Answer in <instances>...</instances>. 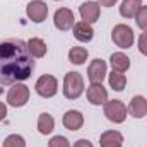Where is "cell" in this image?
<instances>
[{
  "label": "cell",
  "instance_id": "obj_27",
  "mask_svg": "<svg viewBox=\"0 0 147 147\" xmlns=\"http://www.w3.org/2000/svg\"><path fill=\"white\" fill-rule=\"evenodd\" d=\"M116 2H118V0H98V3L103 5V7H113Z\"/></svg>",
  "mask_w": 147,
  "mask_h": 147
},
{
  "label": "cell",
  "instance_id": "obj_13",
  "mask_svg": "<svg viewBox=\"0 0 147 147\" xmlns=\"http://www.w3.org/2000/svg\"><path fill=\"white\" fill-rule=\"evenodd\" d=\"M74 31V38L77 41H82V43H89L92 38H94V29L91 24L80 21V22H75V26L72 28Z\"/></svg>",
  "mask_w": 147,
  "mask_h": 147
},
{
  "label": "cell",
  "instance_id": "obj_22",
  "mask_svg": "<svg viewBox=\"0 0 147 147\" xmlns=\"http://www.w3.org/2000/svg\"><path fill=\"white\" fill-rule=\"evenodd\" d=\"M3 147H26V140H24L22 135L12 134V135L5 137V140H3Z\"/></svg>",
  "mask_w": 147,
  "mask_h": 147
},
{
  "label": "cell",
  "instance_id": "obj_15",
  "mask_svg": "<svg viewBox=\"0 0 147 147\" xmlns=\"http://www.w3.org/2000/svg\"><path fill=\"white\" fill-rule=\"evenodd\" d=\"M128 113L134 118H142L147 116V99L144 96H134L130 105H128Z\"/></svg>",
  "mask_w": 147,
  "mask_h": 147
},
{
  "label": "cell",
  "instance_id": "obj_12",
  "mask_svg": "<svg viewBox=\"0 0 147 147\" xmlns=\"http://www.w3.org/2000/svg\"><path fill=\"white\" fill-rule=\"evenodd\" d=\"M62 123H63V127H65L67 130H70V132H77V130H80L82 125H84V116H82L80 111L69 110L65 115H63Z\"/></svg>",
  "mask_w": 147,
  "mask_h": 147
},
{
  "label": "cell",
  "instance_id": "obj_14",
  "mask_svg": "<svg viewBox=\"0 0 147 147\" xmlns=\"http://www.w3.org/2000/svg\"><path fill=\"white\" fill-rule=\"evenodd\" d=\"M123 135L118 130H106L99 137V147H121Z\"/></svg>",
  "mask_w": 147,
  "mask_h": 147
},
{
  "label": "cell",
  "instance_id": "obj_21",
  "mask_svg": "<svg viewBox=\"0 0 147 147\" xmlns=\"http://www.w3.org/2000/svg\"><path fill=\"white\" fill-rule=\"evenodd\" d=\"M108 80H110V86L113 91H118V92H121L123 89H125V86H127V77H125V74L121 72H113L108 75Z\"/></svg>",
  "mask_w": 147,
  "mask_h": 147
},
{
  "label": "cell",
  "instance_id": "obj_11",
  "mask_svg": "<svg viewBox=\"0 0 147 147\" xmlns=\"http://www.w3.org/2000/svg\"><path fill=\"white\" fill-rule=\"evenodd\" d=\"M99 3L98 2H84L80 7H79V12H80V17L84 22L87 24H92L99 19Z\"/></svg>",
  "mask_w": 147,
  "mask_h": 147
},
{
  "label": "cell",
  "instance_id": "obj_10",
  "mask_svg": "<svg viewBox=\"0 0 147 147\" xmlns=\"http://www.w3.org/2000/svg\"><path fill=\"white\" fill-rule=\"evenodd\" d=\"M87 101L94 106H101L108 101V91L105 89L103 84H94L91 82V86L87 87Z\"/></svg>",
  "mask_w": 147,
  "mask_h": 147
},
{
  "label": "cell",
  "instance_id": "obj_25",
  "mask_svg": "<svg viewBox=\"0 0 147 147\" xmlns=\"http://www.w3.org/2000/svg\"><path fill=\"white\" fill-rule=\"evenodd\" d=\"M139 51L147 57V33H140L139 36Z\"/></svg>",
  "mask_w": 147,
  "mask_h": 147
},
{
  "label": "cell",
  "instance_id": "obj_28",
  "mask_svg": "<svg viewBox=\"0 0 147 147\" xmlns=\"http://www.w3.org/2000/svg\"><path fill=\"white\" fill-rule=\"evenodd\" d=\"M5 116H7V106H5V103H0V121Z\"/></svg>",
  "mask_w": 147,
  "mask_h": 147
},
{
  "label": "cell",
  "instance_id": "obj_16",
  "mask_svg": "<svg viewBox=\"0 0 147 147\" xmlns=\"http://www.w3.org/2000/svg\"><path fill=\"white\" fill-rule=\"evenodd\" d=\"M142 0H123L120 5V14L125 19H132L135 17V14L139 12V9L142 7Z\"/></svg>",
  "mask_w": 147,
  "mask_h": 147
},
{
  "label": "cell",
  "instance_id": "obj_7",
  "mask_svg": "<svg viewBox=\"0 0 147 147\" xmlns=\"http://www.w3.org/2000/svg\"><path fill=\"white\" fill-rule=\"evenodd\" d=\"M53 24L57 29L60 31H70L74 26H75V17H74V12L67 7H62L55 12L53 16Z\"/></svg>",
  "mask_w": 147,
  "mask_h": 147
},
{
  "label": "cell",
  "instance_id": "obj_19",
  "mask_svg": "<svg viewBox=\"0 0 147 147\" xmlns=\"http://www.w3.org/2000/svg\"><path fill=\"white\" fill-rule=\"evenodd\" d=\"M28 48H29V53H31L34 58H43V57L46 55V51H48L46 43H45L43 39H39V38H31V39L28 41Z\"/></svg>",
  "mask_w": 147,
  "mask_h": 147
},
{
  "label": "cell",
  "instance_id": "obj_26",
  "mask_svg": "<svg viewBox=\"0 0 147 147\" xmlns=\"http://www.w3.org/2000/svg\"><path fill=\"white\" fill-rule=\"evenodd\" d=\"M74 147H92V144H91L87 139H80V140H77V142L74 144Z\"/></svg>",
  "mask_w": 147,
  "mask_h": 147
},
{
  "label": "cell",
  "instance_id": "obj_4",
  "mask_svg": "<svg viewBox=\"0 0 147 147\" xmlns=\"http://www.w3.org/2000/svg\"><path fill=\"white\" fill-rule=\"evenodd\" d=\"M105 115L106 118L113 121V123H123L127 120L128 115V108L123 105V101L120 99H111L105 103Z\"/></svg>",
  "mask_w": 147,
  "mask_h": 147
},
{
  "label": "cell",
  "instance_id": "obj_23",
  "mask_svg": "<svg viewBox=\"0 0 147 147\" xmlns=\"http://www.w3.org/2000/svg\"><path fill=\"white\" fill-rule=\"evenodd\" d=\"M135 22L144 33H147V5H142L139 9V12L135 14Z\"/></svg>",
  "mask_w": 147,
  "mask_h": 147
},
{
  "label": "cell",
  "instance_id": "obj_20",
  "mask_svg": "<svg viewBox=\"0 0 147 147\" xmlns=\"http://www.w3.org/2000/svg\"><path fill=\"white\" fill-rule=\"evenodd\" d=\"M87 60V50L84 46H74L69 50V62H72L75 65H82Z\"/></svg>",
  "mask_w": 147,
  "mask_h": 147
},
{
  "label": "cell",
  "instance_id": "obj_18",
  "mask_svg": "<svg viewBox=\"0 0 147 147\" xmlns=\"http://www.w3.org/2000/svg\"><path fill=\"white\" fill-rule=\"evenodd\" d=\"M55 128V120L50 113H41L38 116V132L41 135H50Z\"/></svg>",
  "mask_w": 147,
  "mask_h": 147
},
{
  "label": "cell",
  "instance_id": "obj_2",
  "mask_svg": "<svg viewBox=\"0 0 147 147\" xmlns=\"http://www.w3.org/2000/svg\"><path fill=\"white\" fill-rule=\"evenodd\" d=\"M84 92V79L79 72H67L63 77V96L67 99H77Z\"/></svg>",
  "mask_w": 147,
  "mask_h": 147
},
{
  "label": "cell",
  "instance_id": "obj_9",
  "mask_svg": "<svg viewBox=\"0 0 147 147\" xmlns=\"http://www.w3.org/2000/svg\"><path fill=\"white\" fill-rule=\"evenodd\" d=\"M106 74H108L106 72V62L101 60V58L92 60V62L89 63V67H87V77H89V80L94 82V84H103Z\"/></svg>",
  "mask_w": 147,
  "mask_h": 147
},
{
  "label": "cell",
  "instance_id": "obj_17",
  "mask_svg": "<svg viewBox=\"0 0 147 147\" xmlns=\"http://www.w3.org/2000/svg\"><path fill=\"white\" fill-rule=\"evenodd\" d=\"M110 62H111V67H113V70L115 72H127L128 70V67H130V58L125 55V53H121V51H118V53H113L110 57Z\"/></svg>",
  "mask_w": 147,
  "mask_h": 147
},
{
  "label": "cell",
  "instance_id": "obj_6",
  "mask_svg": "<svg viewBox=\"0 0 147 147\" xmlns=\"http://www.w3.org/2000/svg\"><path fill=\"white\" fill-rule=\"evenodd\" d=\"M34 89H36V92L41 98H53L57 94V91H58V80L53 75L45 74L36 80Z\"/></svg>",
  "mask_w": 147,
  "mask_h": 147
},
{
  "label": "cell",
  "instance_id": "obj_5",
  "mask_svg": "<svg viewBox=\"0 0 147 147\" xmlns=\"http://www.w3.org/2000/svg\"><path fill=\"white\" fill-rule=\"evenodd\" d=\"M28 101H29V87L28 86L17 82V84H14L9 89V92H7V105H10L14 108H21Z\"/></svg>",
  "mask_w": 147,
  "mask_h": 147
},
{
  "label": "cell",
  "instance_id": "obj_8",
  "mask_svg": "<svg viewBox=\"0 0 147 147\" xmlns=\"http://www.w3.org/2000/svg\"><path fill=\"white\" fill-rule=\"evenodd\" d=\"M26 14H28V17H29L33 22L41 24V22L46 19V16H48V5H46L43 0H33V2L28 3Z\"/></svg>",
  "mask_w": 147,
  "mask_h": 147
},
{
  "label": "cell",
  "instance_id": "obj_3",
  "mask_svg": "<svg viewBox=\"0 0 147 147\" xmlns=\"http://www.w3.org/2000/svg\"><path fill=\"white\" fill-rule=\"evenodd\" d=\"M111 39H113V43L118 46V48H121V50H127V48H130L132 45H134V31H132V28H128L127 24H116L115 28H113V31H111Z\"/></svg>",
  "mask_w": 147,
  "mask_h": 147
},
{
  "label": "cell",
  "instance_id": "obj_1",
  "mask_svg": "<svg viewBox=\"0 0 147 147\" xmlns=\"http://www.w3.org/2000/svg\"><path fill=\"white\" fill-rule=\"evenodd\" d=\"M34 70V57L29 53L28 43L19 38L0 39V84L12 86L31 77Z\"/></svg>",
  "mask_w": 147,
  "mask_h": 147
},
{
  "label": "cell",
  "instance_id": "obj_24",
  "mask_svg": "<svg viewBox=\"0 0 147 147\" xmlns=\"http://www.w3.org/2000/svg\"><path fill=\"white\" fill-rule=\"evenodd\" d=\"M48 147H70V142L67 137L63 135H55L50 142H48Z\"/></svg>",
  "mask_w": 147,
  "mask_h": 147
}]
</instances>
